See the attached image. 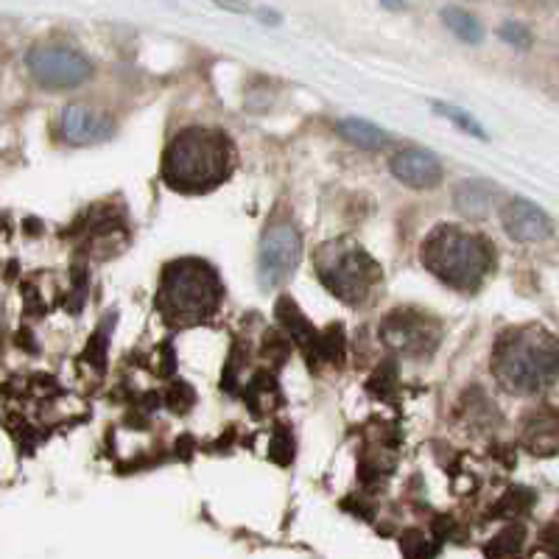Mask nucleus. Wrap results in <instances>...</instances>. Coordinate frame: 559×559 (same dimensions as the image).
I'll list each match as a JSON object with an SVG mask.
<instances>
[{"label":"nucleus","instance_id":"obj_16","mask_svg":"<svg viewBox=\"0 0 559 559\" xmlns=\"http://www.w3.org/2000/svg\"><path fill=\"white\" fill-rule=\"evenodd\" d=\"M501 39L507 45H515V48H521V51H528V48H532V43H534L532 32H528L526 26H521V23H503Z\"/></svg>","mask_w":559,"mask_h":559},{"label":"nucleus","instance_id":"obj_4","mask_svg":"<svg viewBox=\"0 0 559 559\" xmlns=\"http://www.w3.org/2000/svg\"><path fill=\"white\" fill-rule=\"evenodd\" d=\"M222 302L218 274L199 261L171 263L159 286V311L171 322H199Z\"/></svg>","mask_w":559,"mask_h":559},{"label":"nucleus","instance_id":"obj_1","mask_svg":"<svg viewBox=\"0 0 559 559\" xmlns=\"http://www.w3.org/2000/svg\"><path fill=\"white\" fill-rule=\"evenodd\" d=\"M492 369L498 381L518 394L551 386L559 376V344L540 328H523L498 342Z\"/></svg>","mask_w":559,"mask_h":559},{"label":"nucleus","instance_id":"obj_2","mask_svg":"<svg viewBox=\"0 0 559 559\" xmlns=\"http://www.w3.org/2000/svg\"><path fill=\"white\" fill-rule=\"evenodd\" d=\"M229 174V143L210 129L177 134L163 159V179L174 191L204 193L222 185Z\"/></svg>","mask_w":559,"mask_h":559},{"label":"nucleus","instance_id":"obj_13","mask_svg":"<svg viewBox=\"0 0 559 559\" xmlns=\"http://www.w3.org/2000/svg\"><path fill=\"white\" fill-rule=\"evenodd\" d=\"M338 132H342V138L347 143H353L358 148H367V152H378V148H383L389 143L383 129H378L376 123L361 121V118H347V121H342L338 123Z\"/></svg>","mask_w":559,"mask_h":559},{"label":"nucleus","instance_id":"obj_15","mask_svg":"<svg viewBox=\"0 0 559 559\" xmlns=\"http://www.w3.org/2000/svg\"><path fill=\"white\" fill-rule=\"evenodd\" d=\"M433 109H437V112H442V118H448V121L456 123L462 132L473 134V138H478V140H487V132H484V127L476 121V118H473L471 112H464V109H459V107H451V104H433Z\"/></svg>","mask_w":559,"mask_h":559},{"label":"nucleus","instance_id":"obj_9","mask_svg":"<svg viewBox=\"0 0 559 559\" xmlns=\"http://www.w3.org/2000/svg\"><path fill=\"white\" fill-rule=\"evenodd\" d=\"M115 134V121L107 112L90 109L84 104H70L62 109V138L73 146H93Z\"/></svg>","mask_w":559,"mask_h":559},{"label":"nucleus","instance_id":"obj_14","mask_svg":"<svg viewBox=\"0 0 559 559\" xmlns=\"http://www.w3.org/2000/svg\"><path fill=\"white\" fill-rule=\"evenodd\" d=\"M442 23L448 26V32H453L462 43L467 45H478L484 39L481 23H478L471 12H464V9L459 7L442 9Z\"/></svg>","mask_w":559,"mask_h":559},{"label":"nucleus","instance_id":"obj_5","mask_svg":"<svg viewBox=\"0 0 559 559\" xmlns=\"http://www.w3.org/2000/svg\"><path fill=\"white\" fill-rule=\"evenodd\" d=\"M317 266L324 286L347 302L367 297L381 277V266L361 247H328L319 254Z\"/></svg>","mask_w":559,"mask_h":559},{"label":"nucleus","instance_id":"obj_8","mask_svg":"<svg viewBox=\"0 0 559 559\" xmlns=\"http://www.w3.org/2000/svg\"><path fill=\"white\" fill-rule=\"evenodd\" d=\"M501 224L507 236L518 243H543L554 236V222L546 210L528 199H512L503 204Z\"/></svg>","mask_w":559,"mask_h":559},{"label":"nucleus","instance_id":"obj_17","mask_svg":"<svg viewBox=\"0 0 559 559\" xmlns=\"http://www.w3.org/2000/svg\"><path fill=\"white\" fill-rule=\"evenodd\" d=\"M381 3L386 9H392V12H401V9L406 7V0H381Z\"/></svg>","mask_w":559,"mask_h":559},{"label":"nucleus","instance_id":"obj_7","mask_svg":"<svg viewBox=\"0 0 559 559\" xmlns=\"http://www.w3.org/2000/svg\"><path fill=\"white\" fill-rule=\"evenodd\" d=\"M299 258H302V241L297 229L288 224L269 229L261 241V254H258V280L263 292L283 286L299 266Z\"/></svg>","mask_w":559,"mask_h":559},{"label":"nucleus","instance_id":"obj_3","mask_svg":"<svg viewBox=\"0 0 559 559\" xmlns=\"http://www.w3.org/2000/svg\"><path fill=\"white\" fill-rule=\"evenodd\" d=\"M419 261L445 286L473 292L492 272V247L476 233L442 224L423 241Z\"/></svg>","mask_w":559,"mask_h":559},{"label":"nucleus","instance_id":"obj_12","mask_svg":"<svg viewBox=\"0 0 559 559\" xmlns=\"http://www.w3.org/2000/svg\"><path fill=\"white\" fill-rule=\"evenodd\" d=\"M498 197L496 185L484 182V179H464L453 191V204L462 216L484 218L492 210V202Z\"/></svg>","mask_w":559,"mask_h":559},{"label":"nucleus","instance_id":"obj_10","mask_svg":"<svg viewBox=\"0 0 559 559\" xmlns=\"http://www.w3.org/2000/svg\"><path fill=\"white\" fill-rule=\"evenodd\" d=\"M392 168V177L397 182L408 185V188H437L442 182V163L433 157L431 152H423V148H406V152H397L389 163Z\"/></svg>","mask_w":559,"mask_h":559},{"label":"nucleus","instance_id":"obj_11","mask_svg":"<svg viewBox=\"0 0 559 559\" xmlns=\"http://www.w3.org/2000/svg\"><path fill=\"white\" fill-rule=\"evenodd\" d=\"M383 336L408 356H426V353H431V347H426V344H437V331H428V319L408 317V313H392L383 324Z\"/></svg>","mask_w":559,"mask_h":559},{"label":"nucleus","instance_id":"obj_6","mask_svg":"<svg viewBox=\"0 0 559 559\" xmlns=\"http://www.w3.org/2000/svg\"><path fill=\"white\" fill-rule=\"evenodd\" d=\"M34 82L51 90L82 87L93 76V64L68 45H37L26 59Z\"/></svg>","mask_w":559,"mask_h":559}]
</instances>
